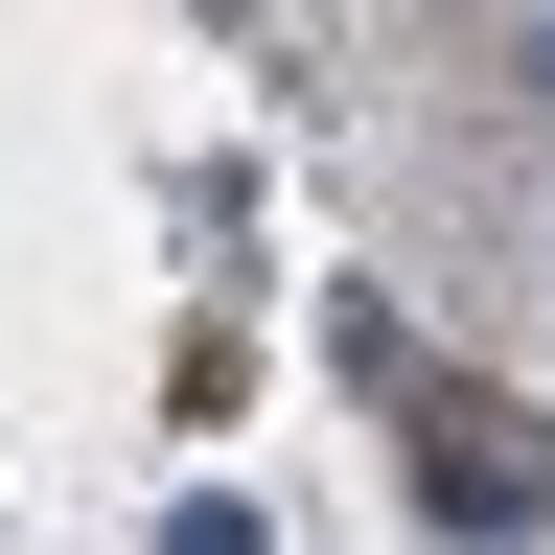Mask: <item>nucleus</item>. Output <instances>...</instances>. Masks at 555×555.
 <instances>
[{"mask_svg":"<svg viewBox=\"0 0 555 555\" xmlns=\"http://www.w3.org/2000/svg\"><path fill=\"white\" fill-rule=\"evenodd\" d=\"M532 93H555V47H532Z\"/></svg>","mask_w":555,"mask_h":555,"instance_id":"obj_1","label":"nucleus"}]
</instances>
